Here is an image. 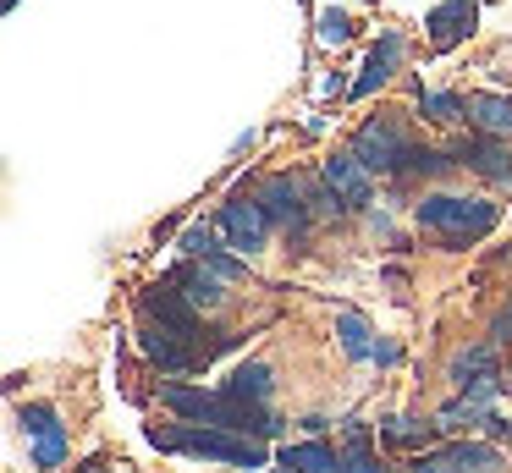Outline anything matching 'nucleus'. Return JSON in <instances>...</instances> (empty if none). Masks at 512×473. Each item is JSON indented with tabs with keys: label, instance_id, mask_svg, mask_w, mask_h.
Listing matches in <instances>:
<instances>
[{
	"label": "nucleus",
	"instance_id": "obj_1",
	"mask_svg": "<svg viewBox=\"0 0 512 473\" xmlns=\"http://www.w3.org/2000/svg\"><path fill=\"white\" fill-rule=\"evenodd\" d=\"M160 402L171 407L177 418L188 424H215V429H237V435H254V440H270L276 435V418L265 413L259 402H243L232 391H199V385H160Z\"/></svg>",
	"mask_w": 512,
	"mask_h": 473
},
{
	"label": "nucleus",
	"instance_id": "obj_2",
	"mask_svg": "<svg viewBox=\"0 0 512 473\" xmlns=\"http://www.w3.org/2000/svg\"><path fill=\"white\" fill-rule=\"evenodd\" d=\"M413 220H419V231L430 242H441V248H474V242H485L490 231L501 226V204L468 198V193H430L413 209Z\"/></svg>",
	"mask_w": 512,
	"mask_h": 473
},
{
	"label": "nucleus",
	"instance_id": "obj_3",
	"mask_svg": "<svg viewBox=\"0 0 512 473\" xmlns=\"http://www.w3.org/2000/svg\"><path fill=\"white\" fill-rule=\"evenodd\" d=\"M149 446H160V451H188V457H210V462H226V468H265V462H270L265 440L237 435V429H215V424L149 429Z\"/></svg>",
	"mask_w": 512,
	"mask_h": 473
},
{
	"label": "nucleus",
	"instance_id": "obj_4",
	"mask_svg": "<svg viewBox=\"0 0 512 473\" xmlns=\"http://www.w3.org/2000/svg\"><path fill=\"white\" fill-rule=\"evenodd\" d=\"M353 154L369 165V171L402 176V171H408V160H413V138H408V127H402V121L375 116V121H364V127H358Z\"/></svg>",
	"mask_w": 512,
	"mask_h": 473
},
{
	"label": "nucleus",
	"instance_id": "obj_5",
	"mask_svg": "<svg viewBox=\"0 0 512 473\" xmlns=\"http://www.w3.org/2000/svg\"><path fill=\"white\" fill-rule=\"evenodd\" d=\"M452 385H457V396H479V402H490V396L507 385V369H501L496 347H490V341H474V347L457 352L452 358Z\"/></svg>",
	"mask_w": 512,
	"mask_h": 473
},
{
	"label": "nucleus",
	"instance_id": "obj_6",
	"mask_svg": "<svg viewBox=\"0 0 512 473\" xmlns=\"http://www.w3.org/2000/svg\"><path fill=\"white\" fill-rule=\"evenodd\" d=\"M259 204H265V215H270V226H281V231H309V220H314V204H309V182H298V176H270L265 187H259Z\"/></svg>",
	"mask_w": 512,
	"mask_h": 473
},
{
	"label": "nucleus",
	"instance_id": "obj_7",
	"mask_svg": "<svg viewBox=\"0 0 512 473\" xmlns=\"http://www.w3.org/2000/svg\"><path fill=\"white\" fill-rule=\"evenodd\" d=\"M408 473H501V451L485 440H452L430 457H413Z\"/></svg>",
	"mask_w": 512,
	"mask_h": 473
},
{
	"label": "nucleus",
	"instance_id": "obj_8",
	"mask_svg": "<svg viewBox=\"0 0 512 473\" xmlns=\"http://www.w3.org/2000/svg\"><path fill=\"white\" fill-rule=\"evenodd\" d=\"M215 231H221L237 253H259V248H265V237H270V215H265V204H259V198H248V204L237 198V204H221Z\"/></svg>",
	"mask_w": 512,
	"mask_h": 473
},
{
	"label": "nucleus",
	"instance_id": "obj_9",
	"mask_svg": "<svg viewBox=\"0 0 512 473\" xmlns=\"http://www.w3.org/2000/svg\"><path fill=\"white\" fill-rule=\"evenodd\" d=\"M320 176H325V187H331V193L342 198L347 209H369V204H375V182H369V165L358 160L353 149H347V154H331V160L320 165Z\"/></svg>",
	"mask_w": 512,
	"mask_h": 473
},
{
	"label": "nucleus",
	"instance_id": "obj_10",
	"mask_svg": "<svg viewBox=\"0 0 512 473\" xmlns=\"http://www.w3.org/2000/svg\"><path fill=\"white\" fill-rule=\"evenodd\" d=\"M474 22H479V6H474V0H441V6L424 17V28H430V44H435V50H457V44L474 33Z\"/></svg>",
	"mask_w": 512,
	"mask_h": 473
},
{
	"label": "nucleus",
	"instance_id": "obj_11",
	"mask_svg": "<svg viewBox=\"0 0 512 473\" xmlns=\"http://www.w3.org/2000/svg\"><path fill=\"white\" fill-rule=\"evenodd\" d=\"M138 347H144V358L155 363V369H166V374H182V369H193V352L182 347V330H171V325H160V319H149L144 330H138Z\"/></svg>",
	"mask_w": 512,
	"mask_h": 473
},
{
	"label": "nucleus",
	"instance_id": "obj_12",
	"mask_svg": "<svg viewBox=\"0 0 512 473\" xmlns=\"http://www.w3.org/2000/svg\"><path fill=\"white\" fill-rule=\"evenodd\" d=\"M397 61H402V33H380V39L369 44V55H364V72H358V83L347 88V94L369 99L375 88H386L391 72H397Z\"/></svg>",
	"mask_w": 512,
	"mask_h": 473
},
{
	"label": "nucleus",
	"instance_id": "obj_13",
	"mask_svg": "<svg viewBox=\"0 0 512 473\" xmlns=\"http://www.w3.org/2000/svg\"><path fill=\"white\" fill-rule=\"evenodd\" d=\"M144 308H149V319H160V325L182 330V336H199V314H204V308H193L188 292H177V286H149Z\"/></svg>",
	"mask_w": 512,
	"mask_h": 473
},
{
	"label": "nucleus",
	"instance_id": "obj_14",
	"mask_svg": "<svg viewBox=\"0 0 512 473\" xmlns=\"http://www.w3.org/2000/svg\"><path fill=\"white\" fill-rule=\"evenodd\" d=\"M463 116L468 127L490 132V138H512V94H468Z\"/></svg>",
	"mask_w": 512,
	"mask_h": 473
},
{
	"label": "nucleus",
	"instance_id": "obj_15",
	"mask_svg": "<svg viewBox=\"0 0 512 473\" xmlns=\"http://www.w3.org/2000/svg\"><path fill=\"white\" fill-rule=\"evenodd\" d=\"M457 165H468V171L490 176V182H512L507 149H501V138H490V132H479L474 143H457Z\"/></svg>",
	"mask_w": 512,
	"mask_h": 473
},
{
	"label": "nucleus",
	"instance_id": "obj_16",
	"mask_svg": "<svg viewBox=\"0 0 512 473\" xmlns=\"http://www.w3.org/2000/svg\"><path fill=\"white\" fill-rule=\"evenodd\" d=\"M177 286L188 292L193 308H204V314L226 303V275H221V270H204V259L182 264V270H177Z\"/></svg>",
	"mask_w": 512,
	"mask_h": 473
},
{
	"label": "nucleus",
	"instance_id": "obj_17",
	"mask_svg": "<svg viewBox=\"0 0 512 473\" xmlns=\"http://www.w3.org/2000/svg\"><path fill=\"white\" fill-rule=\"evenodd\" d=\"M281 468H292V473H347V462L336 457L325 440H298V446H281Z\"/></svg>",
	"mask_w": 512,
	"mask_h": 473
},
{
	"label": "nucleus",
	"instance_id": "obj_18",
	"mask_svg": "<svg viewBox=\"0 0 512 473\" xmlns=\"http://www.w3.org/2000/svg\"><path fill=\"white\" fill-rule=\"evenodd\" d=\"M226 391L243 396V402H270V391H276V380H270V363H237L232 380H226Z\"/></svg>",
	"mask_w": 512,
	"mask_h": 473
},
{
	"label": "nucleus",
	"instance_id": "obj_19",
	"mask_svg": "<svg viewBox=\"0 0 512 473\" xmlns=\"http://www.w3.org/2000/svg\"><path fill=\"white\" fill-rule=\"evenodd\" d=\"M490 418V402H479V396H457V402H446L441 413H435V424L446 429V435H463V429H485Z\"/></svg>",
	"mask_w": 512,
	"mask_h": 473
},
{
	"label": "nucleus",
	"instance_id": "obj_20",
	"mask_svg": "<svg viewBox=\"0 0 512 473\" xmlns=\"http://www.w3.org/2000/svg\"><path fill=\"white\" fill-rule=\"evenodd\" d=\"M342 462H347V473H386L375 462V440H369V424L364 418H353L347 424V451H342Z\"/></svg>",
	"mask_w": 512,
	"mask_h": 473
},
{
	"label": "nucleus",
	"instance_id": "obj_21",
	"mask_svg": "<svg viewBox=\"0 0 512 473\" xmlns=\"http://www.w3.org/2000/svg\"><path fill=\"white\" fill-rule=\"evenodd\" d=\"M17 429H23L28 440H50V435H67L61 429V413L50 402H28V407H17Z\"/></svg>",
	"mask_w": 512,
	"mask_h": 473
},
{
	"label": "nucleus",
	"instance_id": "obj_22",
	"mask_svg": "<svg viewBox=\"0 0 512 473\" xmlns=\"http://www.w3.org/2000/svg\"><path fill=\"white\" fill-rule=\"evenodd\" d=\"M336 336H342L347 358H375V347H380V341H369L364 314H342V319H336Z\"/></svg>",
	"mask_w": 512,
	"mask_h": 473
},
{
	"label": "nucleus",
	"instance_id": "obj_23",
	"mask_svg": "<svg viewBox=\"0 0 512 473\" xmlns=\"http://www.w3.org/2000/svg\"><path fill=\"white\" fill-rule=\"evenodd\" d=\"M435 435H446V429L441 424H413V418H391V424H386L391 446H430Z\"/></svg>",
	"mask_w": 512,
	"mask_h": 473
},
{
	"label": "nucleus",
	"instance_id": "obj_24",
	"mask_svg": "<svg viewBox=\"0 0 512 473\" xmlns=\"http://www.w3.org/2000/svg\"><path fill=\"white\" fill-rule=\"evenodd\" d=\"M419 110H424L430 121H441V127L468 121V116H463V99H457V94H419Z\"/></svg>",
	"mask_w": 512,
	"mask_h": 473
},
{
	"label": "nucleus",
	"instance_id": "obj_25",
	"mask_svg": "<svg viewBox=\"0 0 512 473\" xmlns=\"http://www.w3.org/2000/svg\"><path fill=\"white\" fill-rule=\"evenodd\" d=\"M314 28H320V44H331V50H342V44L358 33L347 11H320V22H314Z\"/></svg>",
	"mask_w": 512,
	"mask_h": 473
},
{
	"label": "nucleus",
	"instance_id": "obj_26",
	"mask_svg": "<svg viewBox=\"0 0 512 473\" xmlns=\"http://www.w3.org/2000/svg\"><path fill=\"white\" fill-rule=\"evenodd\" d=\"M61 462H67V435L34 440V468H61Z\"/></svg>",
	"mask_w": 512,
	"mask_h": 473
},
{
	"label": "nucleus",
	"instance_id": "obj_27",
	"mask_svg": "<svg viewBox=\"0 0 512 473\" xmlns=\"http://www.w3.org/2000/svg\"><path fill=\"white\" fill-rule=\"evenodd\" d=\"M496 336L512 341V308H501V314H496Z\"/></svg>",
	"mask_w": 512,
	"mask_h": 473
},
{
	"label": "nucleus",
	"instance_id": "obj_28",
	"mask_svg": "<svg viewBox=\"0 0 512 473\" xmlns=\"http://www.w3.org/2000/svg\"><path fill=\"white\" fill-rule=\"evenodd\" d=\"M78 473H111V468H105V462H89V468H78Z\"/></svg>",
	"mask_w": 512,
	"mask_h": 473
},
{
	"label": "nucleus",
	"instance_id": "obj_29",
	"mask_svg": "<svg viewBox=\"0 0 512 473\" xmlns=\"http://www.w3.org/2000/svg\"><path fill=\"white\" fill-rule=\"evenodd\" d=\"M507 391H512V369H507Z\"/></svg>",
	"mask_w": 512,
	"mask_h": 473
},
{
	"label": "nucleus",
	"instance_id": "obj_30",
	"mask_svg": "<svg viewBox=\"0 0 512 473\" xmlns=\"http://www.w3.org/2000/svg\"><path fill=\"white\" fill-rule=\"evenodd\" d=\"M12 6H17V0H6V11H12Z\"/></svg>",
	"mask_w": 512,
	"mask_h": 473
},
{
	"label": "nucleus",
	"instance_id": "obj_31",
	"mask_svg": "<svg viewBox=\"0 0 512 473\" xmlns=\"http://www.w3.org/2000/svg\"><path fill=\"white\" fill-rule=\"evenodd\" d=\"M281 473H292V468H281Z\"/></svg>",
	"mask_w": 512,
	"mask_h": 473
}]
</instances>
